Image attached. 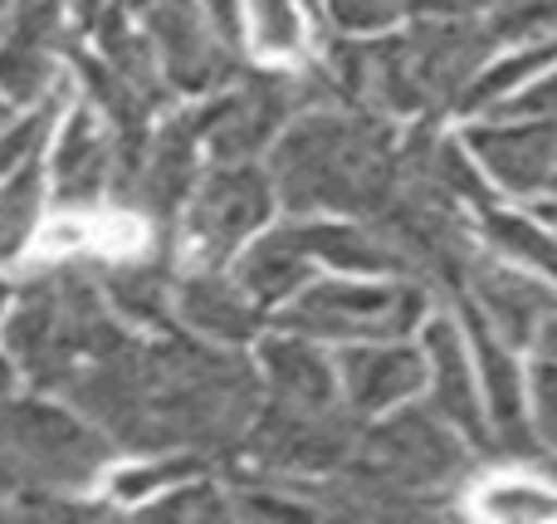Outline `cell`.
Segmentation results:
<instances>
[{"mask_svg":"<svg viewBox=\"0 0 557 524\" xmlns=\"http://www.w3.org/2000/svg\"><path fill=\"white\" fill-rule=\"evenodd\" d=\"M392 118L352 103L304 108L270 147V182L288 216H367L392 186Z\"/></svg>","mask_w":557,"mask_h":524,"instance_id":"6da1fadb","label":"cell"},{"mask_svg":"<svg viewBox=\"0 0 557 524\" xmlns=\"http://www.w3.org/2000/svg\"><path fill=\"white\" fill-rule=\"evenodd\" d=\"M133 333L103 300L88 260H59L10 294L0 319V353L35 392H64L98 353Z\"/></svg>","mask_w":557,"mask_h":524,"instance_id":"7a4b0ae2","label":"cell"},{"mask_svg":"<svg viewBox=\"0 0 557 524\" xmlns=\"http://www.w3.org/2000/svg\"><path fill=\"white\" fill-rule=\"evenodd\" d=\"M484 15L470 20H416L406 35L376 39V108L382 118H435L460 108L494 54Z\"/></svg>","mask_w":557,"mask_h":524,"instance_id":"3957f363","label":"cell"},{"mask_svg":"<svg viewBox=\"0 0 557 524\" xmlns=\"http://www.w3.org/2000/svg\"><path fill=\"white\" fill-rule=\"evenodd\" d=\"M0 451L25 476V490H88L117 456L113 437L54 392L0 402Z\"/></svg>","mask_w":557,"mask_h":524,"instance_id":"277c9868","label":"cell"},{"mask_svg":"<svg viewBox=\"0 0 557 524\" xmlns=\"http://www.w3.org/2000/svg\"><path fill=\"white\" fill-rule=\"evenodd\" d=\"M431 309V290L401 275H352V280H308L278 304V329L308 333L318 343L406 339Z\"/></svg>","mask_w":557,"mask_h":524,"instance_id":"5b68a950","label":"cell"},{"mask_svg":"<svg viewBox=\"0 0 557 524\" xmlns=\"http://www.w3.org/2000/svg\"><path fill=\"white\" fill-rule=\"evenodd\" d=\"M274 206H278V196L270 182V167L211 162L201 172V182L191 186V196H186L172 241L186 265L221 270V265H231L270 226Z\"/></svg>","mask_w":557,"mask_h":524,"instance_id":"8992f818","label":"cell"},{"mask_svg":"<svg viewBox=\"0 0 557 524\" xmlns=\"http://www.w3.org/2000/svg\"><path fill=\"white\" fill-rule=\"evenodd\" d=\"M362 431L347 402H327V407H294V402H260L250 431L240 441V456L250 471H270L288 480H318L337 476L352 456V441Z\"/></svg>","mask_w":557,"mask_h":524,"instance_id":"52a82bcc","label":"cell"},{"mask_svg":"<svg viewBox=\"0 0 557 524\" xmlns=\"http://www.w3.org/2000/svg\"><path fill=\"white\" fill-rule=\"evenodd\" d=\"M298 113H304L298 74L245 64L231 84L196 103V127H201L211 162H255L260 153H270L274 137Z\"/></svg>","mask_w":557,"mask_h":524,"instance_id":"ba28073f","label":"cell"},{"mask_svg":"<svg viewBox=\"0 0 557 524\" xmlns=\"http://www.w3.org/2000/svg\"><path fill=\"white\" fill-rule=\"evenodd\" d=\"M143 29L172 94L206 98L245 69V54L211 25L201 0H152L143 10Z\"/></svg>","mask_w":557,"mask_h":524,"instance_id":"9c48e42d","label":"cell"},{"mask_svg":"<svg viewBox=\"0 0 557 524\" xmlns=\"http://www.w3.org/2000/svg\"><path fill=\"white\" fill-rule=\"evenodd\" d=\"M201 157H206V143H201V127H196V108L157 118L152 133H147L143 162H137L133 182H127V192L113 206L137 211L157 235H172L186 196H191V186L206 172Z\"/></svg>","mask_w":557,"mask_h":524,"instance_id":"30bf717a","label":"cell"},{"mask_svg":"<svg viewBox=\"0 0 557 524\" xmlns=\"http://www.w3.org/2000/svg\"><path fill=\"white\" fill-rule=\"evenodd\" d=\"M455 300H465L504 343L529 349L543 343L548 324L557 319V290L543 275L523 270V265L504 260L494 251H474V260L465 265V280L455 290Z\"/></svg>","mask_w":557,"mask_h":524,"instance_id":"8fae6325","label":"cell"},{"mask_svg":"<svg viewBox=\"0 0 557 524\" xmlns=\"http://www.w3.org/2000/svg\"><path fill=\"white\" fill-rule=\"evenodd\" d=\"M78 45L69 0H15L0 35V103L29 108L59 84V54Z\"/></svg>","mask_w":557,"mask_h":524,"instance_id":"7c38bea8","label":"cell"},{"mask_svg":"<svg viewBox=\"0 0 557 524\" xmlns=\"http://www.w3.org/2000/svg\"><path fill=\"white\" fill-rule=\"evenodd\" d=\"M460 324L470 329L465 339H470V358H474V378H480L494 456H504V461L539 456V441H533V427H529V392H523L519 349L504 343L465 300H460Z\"/></svg>","mask_w":557,"mask_h":524,"instance_id":"4fadbf2b","label":"cell"},{"mask_svg":"<svg viewBox=\"0 0 557 524\" xmlns=\"http://www.w3.org/2000/svg\"><path fill=\"white\" fill-rule=\"evenodd\" d=\"M113 127L103 123L94 103H69L59 118L54 143H49V202L59 211H98L108 206V186H113Z\"/></svg>","mask_w":557,"mask_h":524,"instance_id":"5bb4252c","label":"cell"},{"mask_svg":"<svg viewBox=\"0 0 557 524\" xmlns=\"http://www.w3.org/2000/svg\"><path fill=\"white\" fill-rule=\"evenodd\" d=\"M470 157L494 186L513 196H533L553 186L557 172V118H484L465 137Z\"/></svg>","mask_w":557,"mask_h":524,"instance_id":"9a60e30c","label":"cell"},{"mask_svg":"<svg viewBox=\"0 0 557 524\" xmlns=\"http://www.w3.org/2000/svg\"><path fill=\"white\" fill-rule=\"evenodd\" d=\"M421 353H425V407L441 422H450L480 456H494L480 378H474V358H470V339L460 333V324L431 319L425 324Z\"/></svg>","mask_w":557,"mask_h":524,"instance_id":"2e32d148","label":"cell"},{"mask_svg":"<svg viewBox=\"0 0 557 524\" xmlns=\"http://www.w3.org/2000/svg\"><path fill=\"white\" fill-rule=\"evenodd\" d=\"M337 392L357 417H382V412L411 402L425 392V353L406 339H367L343 343L337 353Z\"/></svg>","mask_w":557,"mask_h":524,"instance_id":"e0dca14e","label":"cell"},{"mask_svg":"<svg viewBox=\"0 0 557 524\" xmlns=\"http://www.w3.org/2000/svg\"><path fill=\"white\" fill-rule=\"evenodd\" d=\"M172 314H176V329L182 333L221 343V349H245V343L260 339V329H264V309L250 300V290H245L235 275H225V265L221 270L186 265V270L176 275Z\"/></svg>","mask_w":557,"mask_h":524,"instance_id":"ac0fdd59","label":"cell"},{"mask_svg":"<svg viewBox=\"0 0 557 524\" xmlns=\"http://www.w3.org/2000/svg\"><path fill=\"white\" fill-rule=\"evenodd\" d=\"M103 300L113 304V314L127 329H152V333H172L176 329V245L157 241L147 251L117 255L108 265H94Z\"/></svg>","mask_w":557,"mask_h":524,"instance_id":"d6986e66","label":"cell"},{"mask_svg":"<svg viewBox=\"0 0 557 524\" xmlns=\"http://www.w3.org/2000/svg\"><path fill=\"white\" fill-rule=\"evenodd\" d=\"M255 368H260V388L270 402H294V407L343 402V392H337V358L318 339H308V333H294V329L264 333L260 353H255Z\"/></svg>","mask_w":557,"mask_h":524,"instance_id":"ffe728a7","label":"cell"},{"mask_svg":"<svg viewBox=\"0 0 557 524\" xmlns=\"http://www.w3.org/2000/svg\"><path fill=\"white\" fill-rule=\"evenodd\" d=\"M313 270H318V260L308 255L298 221L260 231L240 255H235V280L250 290V300L260 304L264 314L294 300V294L313 280Z\"/></svg>","mask_w":557,"mask_h":524,"instance_id":"44dd1931","label":"cell"},{"mask_svg":"<svg viewBox=\"0 0 557 524\" xmlns=\"http://www.w3.org/2000/svg\"><path fill=\"white\" fill-rule=\"evenodd\" d=\"M294 221L318 265H333L337 275H401V280H411L396 245L367 216H294Z\"/></svg>","mask_w":557,"mask_h":524,"instance_id":"7402d4cb","label":"cell"},{"mask_svg":"<svg viewBox=\"0 0 557 524\" xmlns=\"http://www.w3.org/2000/svg\"><path fill=\"white\" fill-rule=\"evenodd\" d=\"M480 241L494 255L557 284V231L539 211H499V206H490V211H480Z\"/></svg>","mask_w":557,"mask_h":524,"instance_id":"603a6c76","label":"cell"},{"mask_svg":"<svg viewBox=\"0 0 557 524\" xmlns=\"http://www.w3.org/2000/svg\"><path fill=\"white\" fill-rule=\"evenodd\" d=\"M45 202H49L45 157L20 167V172H10V176H0V265L20 260V255L39 241Z\"/></svg>","mask_w":557,"mask_h":524,"instance_id":"cb8c5ba5","label":"cell"},{"mask_svg":"<svg viewBox=\"0 0 557 524\" xmlns=\"http://www.w3.org/2000/svg\"><path fill=\"white\" fill-rule=\"evenodd\" d=\"M69 103H74V84L59 78L45 98H35L29 108H15V113L0 123V176L20 172V167L39 162V157L49 153L54 127H59V118L69 113Z\"/></svg>","mask_w":557,"mask_h":524,"instance_id":"d4e9b609","label":"cell"},{"mask_svg":"<svg viewBox=\"0 0 557 524\" xmlns=\"http://www.w3.org/2000/svg\"><path fill=\"white\" fill-rule=\"evenodd\" d=\"M553 54H557V45H513V54L494 59V64H484L480 74H474V84L465 88V98H460V113H494V108L509 94H519L523 78L539 74Z\"/></svg>","mask_w":557,"mask_h":524,"instance_id":"484cf974","label":"cell"},{"mask_svg":"<svg viewBox=\"0 0 557 524\" xmlns=\"http://www.w3.org/2000/svg\"><path fill=\"white\" fill-rule=\"evenodd\" d=\"M304 10L308 0H245V39H255L264 54H278V59L304 54V39H308Z\"/></svg>","mask_w":557,"mask_h":524,"instance_id":"4316f807","label":"cell"},{"mask_svg":"<svg viewBox=\"0 0 557 524\" xmlns=\"http://www.w3.org/2000/svg\"><path fill=\"white\" fill-rule=\"evenodd\" d=\"M484 25L494 45H557V0H494Z\"/></svg>","mask_w":557,"mask_h":524,"instance_id":"83f0119b","label":"cell"},{"mask_svg":"<svg viewBox=\"0 0 557 524\" xmlns=\"http://www.w3.org/2000/svg\"><path fill=\"white\" fill-rule=\"evenodd\" d=\"M147 515H162V520H231V486H215L211 476H186L176 486H166L162 500L147 505Z\"/></svg>","mask_w":557,"mask_h":524,"instance_id":"f1b7e54d","label":"cell"},{"mask_svg":"<svg viewBox=\"0 0 557 524\" xmlns=\"http://www.w3.org/2000/svg\"><path fill=\"white\" fill-rule=\"evenodd\" d=\"M308 10L323 15V25H333L337 35H372L406 15L401 0H308Z\"/></svg>","mask_w":557,"mask_h":524,"instance_id":"f546056e","label":"cell"},{"mask_svg":"<svg viewBox=\"0 0 557 524\" xmlns=\"http://www.w3.org/2000/svg\"><path fill=\"white\" fill-rule=\"evenodd\" d=\"M529 427L543 451H557V353H543L529 373Z\"/></svg>","mask_w":557,"mask_h":524,"instance_id":"4dcf8cb0","label":"cell"},{"mask_svg":"<svg viewBox=\"0 0 557 524\" xmlns=\"http://www.w3.org/2000/svg\"><path fill=\"white\" fill-rule=\"evenodd\" d=\"M484 510H494V515H553L557 490L548 480H504V486L484 500Z\"/></svg>","mask_w":557,"mask_h":524,"instance_id":"1f68e13d","label":"cell"},{"mask_svg":"<svg viewBox=\"0 0 557 524\" xmlns=\"http://www.w3.org/2000/svg\"><path fill=\"white\" fill-rule=\"evenodd\" d=\"M494 113L499 118H557V69L543 78H533V84L519 88V94H509Z\"/></svg>","mask_w":557,"mask_h":524,"instance_id":"d6a6232c","label":"cell"},{"mask_svg":"<svg viewBox=\"0 0 557 524\" xmlns=\"http://www.w3.org/2000/svg\"><path fill=\"white\" fill-rule=\"evenodd\" d=\"M401 5L416 20H470V15H484L494 0H401Z\"/></svg>","mask_w":557,"mask_h":524,"instance_id":"836d02e7","label":"cell"},{"mask_svg":"<svg viewBox=\"0 0 557 524\" xmlns=\"http://www.w3.org/2000/svg\"><path fill=\"white\" fill-rule=\"evenodd\" d=\"M201 5L211 15V25L245 54V0H201Z\"/></svg>","mask_w":557,"mask_h":524,"instance_id":"e575fe53","label":"cell"},{"mask_svg":"<svg viewBox=\"0 0 557 524\" xmlns=\"http://www.w3.org/2000/svg\"><path fill=\"white\" fill-rule=\"evenodd\" d=\"M20 490H25V476H20L15 461H10L5 451H0V505H5L10 496H20Z\"/></svg>","mask_w":557,"mask_h":524,"instance_id":"d590c367","label":"cell"},{"mask_svg":"<svg viewBox=\"0 0 557 524\" xmlns=\"http://www.w3.org/2000/svg\"><path fill=\"white\" fill-rule=\"evenodd\" d=\"M15 378H20V373H15V363H10L5 353H0V402H5V398H15Z\"/></svg>","mask_w":557,"mask_h":524,"instance_id":"8d00e7d4","label":"cell"},{"mask_svg":"<svg viewBox=\"0 0 557 524\" xmlns=\"http://www.w3.org/2000/svg\"><path fill=\"white\" fill-rule=\"evenodd\" d=\"M543 456H548V461H543V471H548V486L557 490V451H543Z\"/></svg>","mask_w":557,"mask_h":524,"instance_id":"74e56055","label":"cell"},{"mask_svg":"<svg viewBox=\"0 0 557 524\" xmlns=\"http://www.w3.org/2000/svg\"><path fill=\"white\" fill-rule=\"evenodd\" d=\"M10 15H15V0H0V35H5V25H10Z\"/></svg>","mask_w":557,"mask_h":524,"instance_id":"f35d334b","label":"cell"},{"mask_svg":"<svg viewBox=\"0 0 557 524\" xmlns=\"http://www.w3.org/2000/svg\"><path fill=\"white\" fill-rule=\"evenodd\" d=\"M10 294H15V284L0 280V319H5V309H10Z\"/></svg>","mask_w":557,"mask_h":524,"instance_id":"ab89813d","label":"cell"},{"mask_svg":"<svg viewBox=\"0 0 557 524\" xmlns=\"http://www.w3.org/2000/svg\"><path fill=\"white\" fill-rule=\"evenodd\" d=\"M113 5H123V10H147L152 0H113Z\"/></svg>","mask_w":557,"mask_h":524,"instance_id":"60d3db41","label":"cell"},{"mask_svg":"<svg viewBox=\"0 0 557 524\" xmlns=\"http://www.w3.org/2000/svg\"><path fill=\"white\" fill-rule=\"evenodd\" d=\"M543 353H557V339H543Z\"/></svg>","mask_w":557,"mask_h":524,"instance_id":"b9f144b4","label":"cell"},{"mask_svg":"<svg viewBox=\"0 0 557 524\" xmlns=\"http://www.w3.org/2000/svg\"><path fill=\"white\" fill-rule=\"evenodd\" d=\"M543 339H557V319H553V324H548V333H543Z\"/></svg>","mask_w":557,"mask_h":524,"instance_id":"7bdbcfd3","label":"cell"},{"mask_svg":"<svg viewBox=\"0 0 557 524\" xmlns=\"http://www.w3.org/2000/svg\"><path fill=\"white\" fill-rule=\"evenodd\" d=\"M553 192H557V172H553Z\"/></svg>","mask_w":557,"mask_h":524,"instance_id":"ee69618b","label":"cell"}]
</instances>
